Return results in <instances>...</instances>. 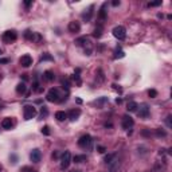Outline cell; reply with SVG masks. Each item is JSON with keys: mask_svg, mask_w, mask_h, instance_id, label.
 Here are the masks:
<instances>
[{"mask_svg": "<svg viewBox=\"0 0 172 172\" xmlns=\"http://www.w3.org/2000/svg\"><path fill=\"white\" fill-rule=\"evenodd\" d=\"M156 134H157V136H161V137H166V136H167V133H166L164 131H161V129H157V131H156Z\"/></svg>", "mask_w": 172, "mask_h": 172, "instance_id": "4dcf8cb0", "label": "cell"}, {"mask_svg": "<svg viewBox=\"0 0 172 172\" xmlns=\"http://www.w3.org/2000/svg\"><path fill=\"white\" fill-rule=\"evenodd\" d=\"M157 6H161V0H159V1H151V3H148V7H157Z\"/></svg>", "mask_w": 172, "mask_h": 172, "instance_id": "f546056e", "label": "cell"}, {"mask_svg": "<svg viewBox=\"0 0 172 172\" xmlns=\"http://www.w3.org/2000/svg\"><path fill=\"white\" fill-rule=\"evenodd\" d=\"M0 54H1V50H0Z\"/></svg>", "mask_w": 172, "mask_h": 172, "instance_id": "f35d334b", "label": "cell"}, {"mask_svg": "<svg viewBox=\"0 0 172 172\" xmlns=\"http://www.w3.org/2000/svg\"><path fill=\"white\" fill-rule=\"evenodd\" d=\"M23 116H24V120H31L36 116V108L32 105H26L23 108Z\"/></svg>", "mask_w": 172, "mask_h": 172, "instance_id": "6da1fadb", "label": "cell"}, {"mask_svg": "<svg viewBox=\"0 0 172 172\" xmlns=\"http://www.w3.org/2000/svg\"><path fill=\"white\" fill-rule=\"evenodd\" d=\"M80 116H81V110H80V109H73V110H70V113L67 114V117L70 118L71 121H75Z\"/></svg>", "mask_w": 172, "mask_h": 172, "instance_id": "4fadbf2b", "label": "cell"}, {"mask_svg": "<svg viewBox=\"0 0 172 172\" xmlns=\"http://www.w3.org/2000/svg\"><path fill=\"white\" fill-rule=\"evenodd\" d=\"M42 133L45 134V136H50V128L47 125H45V127L42 128Z\"/></svg>", "mask_w": 172, "mask_h": 172, "instance_id": "4316f807", "label": "cell"}, {"mask_svg": "<svg viewBox=\"0 0 172 172\" xmlns=\"http://www.w3.org/2000/svg\"><path fill=\"white\" fill-rule=\"evenodd\" d=\"M74 172H81V171H74Z\"/></svg>", "mask_w": 172, "mask_h": 172, "instance_id": "74e56055", "label": "cell"}, {"mask_svg": "<svg viewBox=\"0 0 172 172\" xmlns=\"http://www.w3.org/2000/svg\"><path fill=\"white\" fill-rule=\"evenodd\" d=\"M12 120H11V118H4L3 121H1V127L4 128V129H11V128H12Z\"/></svg>", "mask_w": 172, "mask_h": 172, "instance_id": "2e32d148", "label": "cell"}, {"mask_svg": "<svg viewBox=\"0 0 172 172\" xmlns=\"http://www.w3.org/2000/svg\"><path fill=\"white\" fill-rule=\"evenodd\" d=\"M43 77H45V80H46V81H54V78H55L54 73H53L51 70H46L45 74H43Z\"/></svg>", "mask_w": 172, "mask_h": 172, "instance_id": "44dd1931", "label": "cell"}, {"mask_svg": "<svg viewBox=\"0 0 172 172\" xmlns=\"http://www.w3.org/2000/svg\"><path fill=\"white\" fill-rule=\"evenodd\" d=\"M26 90H27V86H26V83H23V82L18 83V86H16V93H18V94H24Z\"/></svg>", "mask_w": 172, "mask_h": 172, "instance_id": "d6986e66", "label": "cell"}, {"mask_svg": "<svg viewBox=\"0 0 172 172\" xmlns=\"http://www.w3.org/2000/svg\"><path fill=\"white\" fill-rule=\"evenodd\" d=\"M43 61H53V57H51L50 54H47V53H46V54L41 58V62H43Z\"/></svg>", "mask_w": 172, "mask_h": 172, "instance_id": "83f0119b", "label": "cell"}, {"mask_svg": "<svg viewBox=\"0 0 172 172\" xmlns=\"http://www.w3.org/2000/svg\"><path fill=\"white\" fill-rule=\"evenodd\" d=\"M92 141L93 140L89 134H83L80 140H78V145H80L81 148H89L90 145H92Z\"/></svg>", "mask_w": 172, "mask_h": 172, "instance_id": "8992f818", "label": "cell"}, {"mask_svg": "<svg viewBox=\"0 0 172 172\" xmlns=\"http://www.w3.org/2000/svg\"><path fill=\"white\" fill-rule=\"evenodd\" d=\"M112 6H113V7H117V6H120V0H114V1L112 3Z\"/></svg>", "mask_w": 172, "mask_h": 172, "instance_id": "e575fe53", "label": "cell"}, {"mask_svg": "<svg viewBox=\"0 0 172 172\" xmlns=\"http://www.w3.org/2000/svg\"><path fill=\"white\" fill-rule=\"evenodd\" d=\"M109 171L108 172H117L118 171V167H120V161L117 159H114L112 163H109Z\"/></svg>", "mask_w": 172, "mask_h": 172, "instance_id": "7c38bea8", "label": "cell"}, {"mask_svg": "<svg viewBox=\"0 0 172 172\" xmlns=\"http://www.w3.org/2000/svg\"><path fill=\"white\" fill-rule=\"evenodd\" d=\"M81 24L78 22H70L69 23V31L70 32H80Z\"/></svg>", "mask_w": 172, "mask_h": 172, "instance_id": "5bb4252c", "label": "cell"}, {"mask_svg": "<svg viewBox=\"0 0 172 172\" xmlns=\"http://www.w3.org/2000/svg\"><path fill=\"white\" fill-rule=\"evenodd\" d=\"M19 63L22 65L23 67H30L32 65V58L30 57L28 54H26V55H23V57L19 59Z\"/></svg>", "mask_w": 172, "mask_h": 172, "instance_id": "30bf717a", "label": "cell"}, {"mask_svg": "<svg viewBox=\"0 0 172 172\" xmlns=\"http://www.w3.org/2000/svg\"><path fill=\"white\" fill-rule=\"evenodd\" d=\"M55 118H57L58 121H65L67 118V113H65V112H62V110H58L57 113H55Z\"/></svg>", "mask_w": 172, "mask_h": 172, "instance_id": "e0dca14e", "label": "cell"}, {"mask_svg": "<svg viewBox=\"0 0 172 172\" xmlns=\"http://www.w3.org/2000/svg\"><path fill=\"white\" fill-rule=\"evenodd\" d=\"M59 90L57 89V87H53V89L48 90V93L46 94V100H47L48 102H58L59 101Z\"/></svg>", "mask_w": 172, "mask_h": 172, "instance_id": "277c9868", "label": "cell"}, {"mask_svg": "<svg viewBox=\"0 0 172 172\" xmlns=\"http://www.w3.org/2000/svg\"><path fill=\"white\" fill-rule=\"evenodd\" d=\"M47 114H48L47 108H46V106H42V109H41V116H42V117H46Z\"/></svg>", "mask_w": 172, "mask_h": 172, "instance_id": "f1b7e54d", "label": "cell"}, {"mask_svg": "<svg viewBox=\"0 0 172 172\" xmlns=\"http://www.w3.org/2000/svg\"><path fill=\"white\" fill-rule=\"evenodd\" d=\"M8 62H10V59H8V58H0V65L8 63Z\"/></svg>", "mask_w": 172, "mask_h": 172, "instance_id": "836d02e7", "label": "cell"}, {"mask_svg": "<svg viewBox=\"0 0 172 172\" xmlns=\"http://www.w3.org/2000/svg\"><path fill=\"white\" fill-rule=\"evenodd\" d=\"M171 116H168V117H167L166 118V122H167V127H168V128H171L172 127V122H171Z\"/></svg>", "mask_w": 172, "mask_h": 172, "instance_id": "d6a6232c", "label": "cell"}, {"mask_svg": "<svg viewBox=\"0 0 172 172\" xmlns=\"http://www.w3.org/2000/svg\"><path fill=\"white\" fill-rule=\"evenodd\" d=\"M31 4H32V1H24V6L26 7H30Z\"/></svg>", "mask_w": 172, "mask_h": 172, "instance_id": "8d00e7d4", "label": "cell"}, {"mask_svg": "<svg viewBox=\"0 0 172 172\" xmlns=\"http://www.w3.org/2000/svg\"><path fill=\"white\" fill-rule=\"evenodd\" d=\"M77 46H83V45H86V43H89L87 42V36H81V38H78V39H75V42H74Z\"/></svg>", "mask_w": 172, "mask_h": 172, "instance_id": "ffe728a7", "label": "cell"}, {"mask_svg": "<svg viewBox=\"0 0 172 172\" xmlns=\"http://www.w3.org/2000/svg\"><path fill=\"white\" fill-rule=\"evenodd\" d=\"M148 96H149L151 98H155V97H157V92L155 89H149L148 90Z\"/></svg>", "mask_w": 172, "mask_h": 172, "instance_id": "484cf974", "label": "cell"}, {"mask_svg": "<svg viewBox=\"0 0 172 172\" xmlns=\"http://www.w3.org/2000/svg\"><path fill=\"white\" fill-rule=\"evenodd\" d=\"M137 108H139V104L134 101H131V102H128V105H127V110L128 112H136Z\"/></svg>", "mask_w": 172, "mask_h": 172, "instance_id": "ac0fdd59", "label": "cell"}, {"mask_svg": "<svg viewBox=\"0 0 172 172\" xmlns=\"http://www.w3.org/2000/svg\"><path fill=\"white\" fill-rule=\"evenodd\" d=\"M125 57V53L122 50H116V55H114V58L117 59V58H124Z\"/></svg>", "mask_w": 172, "mask_h": 172, "instance_id": "d4e9b609", "label": "cell"}, {"mask_svg": "<svg viewBox=\"0 0 172 172\" xmlns=\"http://www.w3.org/2000/svg\"><path fill=\"white\" fill-rule=\"evenodd\" d=\"M106 6H108V3H104V4L101 6V8H100V11H98V19L101 20V22H104V20L106 19V16H108Z\"/></svg>", "mask_w": 172, "mask_h": 172, "instance_id": "8fae6325", "label": "cell"}, {"mask_svg": "<svg viewBox=\"0 0 172 172\" xmlns=\"http://www.w3.org/2000/svg\"><path fill=\"white\" fill-rule=\"evenodd\" d=\"M93 10H94V6H90V7H89V10H87V12H83V14H82V18L86 20V22H89V20L92 19Z\"/></svg>", "mask_w": 172, "mask_h": 172, "instance_id": "9a60e30c", "label": "cell"}, {"mask_svg": "<svg viewBox=\"0 0 172 172\" xmlns=\"http://www.w3.org/2000/svg\"><path fill=\"white\" fill-rule=\"evenodd\" d=\"M97 149H98V152H101V153H105V147H98L97 148Z\"/></svg>", "mask_w": 172, "mask_h": 172, "instance_id": "d590c367", "label": "cell"}, {"mask_svg": "<svg viewBox=\"0 0 172 172\" xmlns=\"http://www.w3.org/2000/svg\"><path fill=\"white\" fill-rule=\"evenodd\" d=\"M1 39H3L4 43H12V42H15L18 39V34L14 30H8V31H6L3 34Z\"/></svg>", "mask_w": 172, "mask_h": 172, "instance_id": "3957f363", "label": "cell"}, {"mask_svg": "<svg viewBox=\"0 0 172 172\" xmlns=\"http://www.w3.org/2000/svg\"><path fill=\"white\" fill-rule=\"evenodd\" d=\"M140 109H137V114L140 116L141 118H148L149 117V106L147 104H143V105L139 106Z\"/></svg>", "mask_w": 172, "mask_h": 172, "instance_id": "52a82bcc", "label": "cell"}, {"mask_svg": "<svg viewBox=\"0 0 172 172\" xmlns=\"http://www.w3.org/2000/svg\"><path fill=\"white\" fill-rule=\"evenodd\" d=\"M116 156H117L116 153H113V155H108V156H105V159H104V161H105L106 164H109V163H112V161H113V160L116 159Z\"/></svg>", "mask_w": 172, "mask_h": 172, "instance_id": "cb8c5ba5", "label": "cell"}, {"mask_svg": "<svg viewBox=\"0 0 172 172\" xmlns=\"http://www.w3.org/2000/svg\"><path fill=\"white\" fill-rule=\"evenodd\" d=\"M113 36L117 38L118 41L125 39V36H127V30H125V27H122V26H116L114 28H113Z\"/></svg>", "mask_w": 172, "mask_h": 172, "instance_id": "5b68a950", "label": "cell"}, {"mask_svg": "<svg viewBox=\"0 0 172 172\" xmlns=\"http://www.w3.org/2000/svg\"><path fill=\"white\" fill-rule=\"evenodd\" d=\"M101 35H102V26L101 24H98L94 28V32H93V36L94 38H101Z\"/></svg>", "mask_w": 172, "mask_h": 172, "instance_id": "7402d4cb", "label": "cell"}, {"mask_svg": "<svg viewBox=\"0 0 172 172\" xmlns=\"http://www.w3.org/2000/svg\"><path fill=\"white\" fill-rule=\"evenodd\" d=\"M70 163H71V153L69 151H65L61 156V168L67 169L69 166H70Z\"/></svg>", "mask_w": 172, "mask_h": 172, "instance_id": "7a4b0ae2", "label": "cell"}, {"mask_svg": "<svg viewBox=\"0 0 172 172\" xmlns=\"http://www.w3.org/2000/svg\"><path fill=\"white\" fill-rule=\"evenodd\" d=\"M86 159H87V157H86L85 155H77V156H74L73 161H75V163H83V161H86Z\"/></svg>", "mask_w": 172, "mask_h": 172, "instance_id": "603a6c76", "label": "cell"}, {"mask_svg": "<svg viewBox=\"0 0 172 172\" xmlns=\"http://www.w3.org/2000/svg\"><path fill=\"white\" fill-rule=\"evenodd\" d=\"M133 125H134V121L131 116H124V117H122V128H124V129L128 131V129H131Z\"/></svg>", "mask_w": 172, "mask_h": 172, "instance_id": "ba28073f", "label": "cell"}, {"mask_svg": "<svg viewBox=\"0 0 172 172\" xmlns=\"http://www.w3.org/2000/svg\"><path fill=\"white\" fill-rule=\"evenodd\" d=\"M62 85H63V87H66V89L70 87V83H69V81L67 80H62Z\"/></svg>", "mask_w": 172, "mask_h": 172, "instance_id": "1f68e13d", "label": "cell"}, {"mask_svg": "<svg viewBox=\"0 0 172 172\" xmlns=\"http://www.w3.org/2000/svg\"><path fill=\"white\" fill-rule=\"evenodd\" d=\"M30 159H31L32 163H39L42 159V153L39 149H32L31 153H30Z\"/></svg>", "mask_w": 172, "mask_h": 172, "instance_id": "9c48e42d", "label": "cell"}]
</instances>
